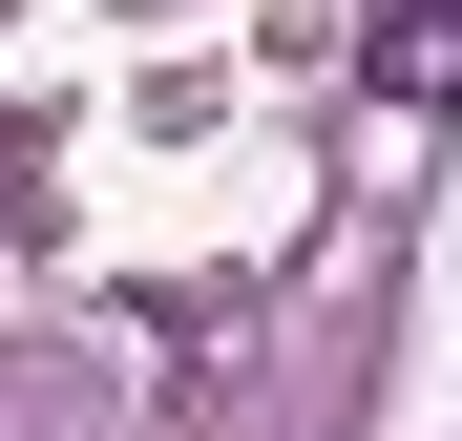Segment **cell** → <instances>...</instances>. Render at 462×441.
<instances>
[{"label":"cell","instance_id":"obj_1","mask_svg":"<svg viewBox=\"0 0 462 441\" xmlns=\"http://www.w3.org/2000/svg\"><path fill=\"white\" fill-rule=\"evenodd\" d=\"M357 85L441 126V106H462V0H378V22H357Z\"/></svg>","mask_w":462,"mask_h":441}]
</instances>
